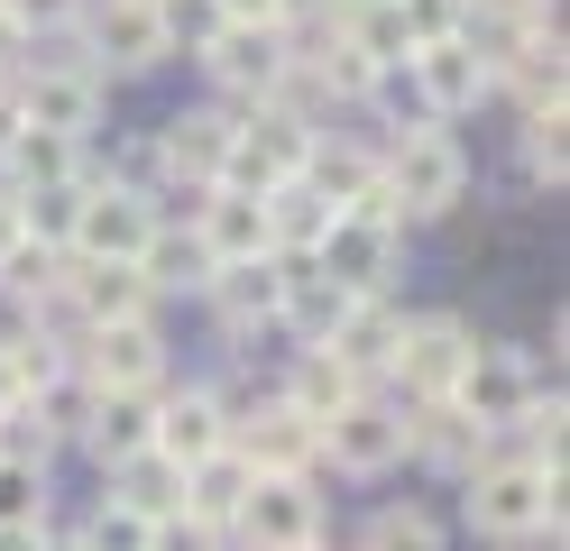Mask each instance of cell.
<instances>
[{
	"mask_svg": "<svg viewBox=\"0 0 570 551\" xmlns=\"http://www.w3.org/2000/svg\"><path fill=\"white\" fill-rule=\"evenodd\" d=\"M460 524L479 542H497V551H533V542L561 551V469L497 451L488 469L460 478Z\"/></svg>",
	"mask_w": 570,
	"mask_h": 551,
	"instance_id": "obj_1",
	"label": "cell"
},
{
	"mask_svg": "<svg viewBox=\"0 0 570 551\" xmlns=\"http://www.w3.org/2000/svg\"><path fill=\"white\" fill-rule=\"evenodd\" d=\"M470 147H460V129L442 120H423V129H396V138H377V194L396 203L405 230H423V220H451L460 203H470Z\"/></svg>",
	"mask_w": 570,
	"mask_h": 551,
	"instance_id": "obj_2",
	"label": "cell"
},
{
	"mask_svg": "<svg viewBox=\"0 0 570 551\" xmlns=\"http://www.w3.org/2000/svg\"><path fill=\"white\" fill-rule=\"evenodd\" d=\"M101 120H111V83L65 47V37H38L19 65V129H56V138H101Z\"/></svg>",
	"mask_w": 570,
	"mask_h": 551,
	"instance_id": "obj_3",
	"label": "cell"
},
{
	"mask_svg": "<svg viewBox=\"0 0 570 551\" xmlns=\"http://www.w3.org/2000/svg\"><path fill=\"white\" fill-rule=\"evenodd\" d=\"M405 248H414V230L396 220V203H386V194H368V203L332 211V230L313 239V267H323L332 285H350V294H396Z\"/></svg>",
	"mask_w": 570,
	"mask_h": 551,
	"instance_id": "obj_4",
	"label": "cell"
},
{
	"mask_svg": "<svg viewBox=\"0 0 570 551\" xmlns=\"http://www.w3.org/2000/svg\"><path fill=\"white\" fill-rule=\"evenodd\" d=\"M65 47H75L101 83H148V73L175 65L157 0H83V19L65 28Z\"/></svg>",
	"mask_w": 570,
	"mask_h": 551,
	"instance_id": "obj_5",
	"label": "cell"
},
{
	"mask_svg": "<svg viewBox=\"0 0 570 551\" xmlns=\"http://www.w3.org/2000/svg\"><path fill=\"white\" fill-rule=\"evenodd\" d=\"M166 230V211H157V194L138 175H120V166H101L92 157V175H83V211H75V257H120V267H138V248H148Z\"/></svg>",
	"mask_w": 570,
	"mask_h": 551,
	"instance_id": "obj_6",
	"label": "cell"
},
{
	"mask_svg": "<svg viewBox=\"0 0 570 551\" xmlns=\"http://www.w3.org/2000/svg\"><path fill=\"white\" fill-rule=\"evenodd\" d=\"M313 129L323 120H304L295 101H248V110H230V166H222V184H239V194H267V184H285V175H304V157H313Z\"/></svg>",
	"mask_w": 570,
	"mask_h": 551,
	"instance_id": "obj_7",
	"label": "cell"
},
{
	"mask_svg": "<svg viewBox=\"0 0 570 551\" xmlns=\"http://www.w3.org/2000/svg\"><path fill=\"white\" fill-rule=\"evenodd\" d=\"M561 377L543 367V350H524V341H479L470 350V367H460V386H451V404L470 423H488V432H507L515 414H533Z\"/></svg>",
	"mask_w": 570,
	"mask_h": 551,
	"instance_id": "obj_8",
	"label": "cell"
},
{
	"mask_svg": "<svg viewBox=\"0 0 570 551\" xmlns=\"http://www.w3.org/2000/svg\"><path fill=\"white\" fill-rule=\"evenodd\" d=\"M75 377L83 386H120V395H157L175 377V331L166 313L157 322H101V331H75Z\"/></svg>",
	"mask_w": 570,
	"mask_h": 551,
	"instance_id": "obj_9",
	"label": "cell"
},
{
	"mask_svg": "<svg viewBox=\"0 0 570 551\" xmlns=\"http://www.w3.org/2000/svg\"><path fill=\"white\" fill-rule=\"evenodd\" d=\"M323 469H332V478H360V488L396 478V469H405V404L386 395V386H360V395L323 423Z\"/></svg>",
	"mask_w": 570,
	"mask_h": 551,
	"instance_id": "obj_10",
	"label": "cell"
},
{
	"mask_svg": "<svg viewBox=\"0 0 570 551\" xmlns=\"http://www.w3.org/2000/svg\"><path fill=\"white\" fill-rule=\"evenodd\" d=\"M194 73L212 83L222 110H248V101H276L285 73H295V47H285V28H212Z\"/></svg>",
	"mask_w": 570,
	"mask_h": 551,
	"instance_id": "obj_11",
	"label": "cell"
},
{
	"mask_svg": "<svg viewBox=\"0 0 570 551\" xmlns=\"http://www.w3.org/2000/svg\"><path fill=\"white\" fill-rule=\"evenodd\" d=\"M470 350H479V331H470V313H405V331H396V367H386V395L396 404H433V395H451L460 386V367H470Z\"/></svg>",
	"mask_w": 570,
	"mask_h": 551,
	"instance_id": "obj_12",
	"label": "cell"
},
{
	"mask_svg": "<svg viewBox=\"0 0 570 551\" xmlns=\"http://www.w3.org/2000/svg\"><path fill=\"white\" fill-rule=\"evenodd\" d=\"M304 542H332V496H323V469L313 478H258L230 524V551H304Z\"/></svg>",
	"mask_w": 570,
	"mask_h": 551,
	"instance_id": "obj_13",
	"label": "cell"
},
{
	"mask_svg": "<svg viewBox=\"0 0 570 551\" xmlns=\"http://www.w3.org/2000/svg\"><path fill=\"white\" fill-rule=\"evenodd\" d=\"M194 304L212 313V331H222L230 350H258L276 341V322H285V257H239V267H212Z\"/></svg>",
	"mask_w": 570,
	"mask_h": 551,
	"instance_id": "obj_14",
	"label": "cell"
},
{
	"mask_svg": "<svg viewBox=\"0 0 570 551\" xmlns=\"http://www.w3.org/2000/svg\"><path fill=\"white\" fill-rule=\"evenodd\" d=\"M230 451L258 469V478H313V469H323V423L295 414L276 386H258V395L230 414Z\"/></svg>",
	"mask_w": 570,
	"mask_h": 551,
	"instance_id": "obj_15",
	"label": "cell"
},
{
	"mask_svg": "<svg viewBox=\"0 0 570 551\" xmlns=\"http://www.w3.org/2000/svg\"><path fill=\"white\" fill-rule=\"evenodd\" d=\"M405 83H414V101H423V120H442V129L470 120L479 101H497V73H488V56L470 47V28L414 47V56H405Z\"/></svg>",
	"mask_w": 570,
	"mask_h": 551,
	"instance_id": "obj_16",
	"label": "cell"
},
{
	"mask_svg": "<svg viewBox=\"0 0 570 551\" xmlns=\"http://www.w3.org/2000/svg\"><path fill=\"white\" fill-rule=\"evenodd\" d=\"M222 441H230V404H222L212 377H166V386H157V423H148V451H157V460L194 469V460L222 451Z\"/></svg>",
	"mask_w": 570,
	"mask_h": 551,
	"instance_id": "obj_17",
	"label": "cell"
},
{
	"mask_svg": "<svg viewBox=\"0 0 570 551\" xmlns=\"http://www.w3.org/2000/svg\"><path fill=\"white\" fill-rule=\"evenodd\" d=\"M405 460H414L423 478H442V488H460L470 469L497 460V432L470 423L451 395H433V404H405Z\"/></svg>",
	"mask_w": 570,
	"mask_h": 551,
	"instance_id": "obj_18",
	"label": "cell"
},
{
	"mask_svg": "<svg viewBox=\"0 0 570 551\" xmlns=\"http://www.w3.org/2000/svg\"><path fill=\"white\" fill-rule=\"evenodd\" d=\"M166 304L148 294V276L120 267V257H75L65 248V322L75 331H101V322H157Z\"/></svg>",
	"mask_w": 570,
	"mask_h": 551,
	"instance_id": "obj_19",
	"label": "cell"
},
{
	"mask_svg": "<svg viewBox=\"0 0 570 551\" xmlns=\"http://www.w3.org/2000/svg\"><path fill=\"white\" fill-rule=\"evenodd\" d=\"M396 331H405V304H396V294H350V313L323 331V350H332L360 386H386V367H396Z\"/></svg>",
	"mask_w": 570,
	"mask_h": 551,
	"instance_id": "obj_20",
	"label": "cell"
},
{
	"mask_svg": "<svg viewBox=\"0 0 570 551\" xmlns=\"http://www.w3.org/2000/svg\"><path fill=\"white\" fill-rule=\"evenodd\" d=\"M194 248L212 257V267H239V257H267V203L239 194V184H212V194L185 211Z\"/></svg>",
	"mask_w": 570,
	"mask_h": 551,
	"instance_id": "obj_21",
	"label": "cell"
},
{
	"mask_svg": "<svg viewBox=\"0 0 570 551\" xmlns=\"http://www.w3.org/2000/svg\"><path fill=\"white\" fill-rule=\"evenodd\" d=\"M304 184L323 203H368L377 194V138L360 129V120H332V129H313V157H304Z\"/></svg>",
	"mask_w": 570,
	"mask_h": 551,
	"instance_id": "obj_22",
	"label": "cell"
},
{
	"mask_svg": "<svg viewBox=\"0 0 570 551\" xmlns=\"http://www.w3.org/2000/svg\"><path fill=\"white\" fill-rule=\"evenodd\" d=\"M148 423H157V395H120V386H92V404H83V432H75V451H83L92 469H120V460H138V451H148Z\"/></svg>",
	"mask_w": 570,
	"mask_h": 551,
	"instance_id": "obj_23",
	"label": "cell"
},
{
	"mask_svg": "<svg viewBox=\"0 0 570 551\" xmlns=\"http://www.w3.org/2000/svg\"><path fill=\"white\" fill-rule=\"evenodd\" d=\"M285 404H295V414H313V423H332L350 395H360V377H350V367L323 350V341H285V358H276V377H267Z\"/></svg>",
	"mask_w": 570,
	"mask_h": 551,
	"instance_id": "obj_24",
	"label": "cell"
},
{
	"mask_svg": "<svg viewBox=\"0 0 570 551\" xmlns=\"http://www.w3.org/2000/svg\"><path fill=\"white\" fill-rule=\"evenodd\" d=\"M248 488H258V469H248L230 441H222L212 460L185 469V505H175V514H194V524H212V533H230V524H239V505H248Z\"/></svg>",
	"mask_w": 570,
	"mask_h": 551,
	"instance_id": "obj_25",
	"label": "cell"
},
{
	"mask_svg": "<svg viewBox=\"0 0 570 551\" xmlns=\"http://www.w3.org/2000/svg\"><path fill=\"white\" fill-rule=\"evenodd\" d=\"M570 110H515V129H507V147H515V184L524 194H561V175H570Z\"/></svg>",
	"mask_w": 570,
	"mask_h": 551,
	"instance_id": "obj_26",
	"label": "cell"
},
{
	"mask_svg": "<svg viewBox=\"0 0 570 551\" xmlns=\"http://www.w3.org/2000/svg\"><path fill=\"white\" fill-rule=\"evenodd\" d=\"M75 175H92V147L83 138L19 129L10 147H0V184H10V194H28V184H75Z\"/></svg>",
	"mask_w": 570,
	"mask_h": 551,
	"instance_id": "obj_27",
	"label": "cell"
},
{
	"mask_svg": "<svg viewBox=\"0 0 570 551\" xmlns=\"http://www.w3.org/2000/svg\"><path fill=\"white\" fill-rule=\"evenodd\" d=\"M350 551H451V524L423 496H386L360 514V533H350Z\"/></svg>",
	"mask_w": 570,
	"mask_h": 551,
	"instance_id": "obj_28",
	"label": "cell"
},
{
	"mask_svg": "<svg viewBox=\"0 0 570 551\" xmlns=\"http://www.w3.org/2000/svg\"><path fill=\"white\" fill-rule=\"evenodd\" d=\"M258 203H267V248H276V257H313V239H323V230H332V211H341V203H323V194H313L304 175L267 184Z\"/></svg>",
	"mask_w": 570,
	"mask_h": 551,
	"instance_id": "obj_29",
	"label": "cell"
},
{
	"mask_svg": "<svg viewBox=\"0 0 570 551\" xmlns=\"http://www.w3.org/2000/svg\"><path fill=\"white\" fill-rule=\"evenodd\" d=\"M56 524V460L0 451V533H38Z\"/></svg>",
	"mask_w": 570,
	"mask_h": 551,
	"instance_id": "obj_30",
	"label": "cell"
},
{
	"mask_svg": "<svg viewBox=\"0 0 570 551\" xmlns=\"http://www.w3.org/2000/svg\"><path fill=\"white\" fill-rule=\"evenodd\" d=\"M138 276H148V294H157V304H185V294H203L212 257L194 248V230H185V220H166V230L138 248Z\"/></svg>",
	"mask_w": 570,
	"mask_h": 551,
	"instance_id": "obj_31",
	"label": "cell"
},
{
	"mask_svg": "<svg viewBox=\"0 0 570 551\" xmlns=\"http://www.w3.org/2000/svg\"><path fill=\"white\" fill-rule=\"evenodd\" d=\"M332 28H341V47H350V56H368L377 73H396V65L414 56V37H405V19H396V0H350Z\"/></svg>",
	"mask_w": 570,
	"mask_h": 551,
	"instance_id": "obj_32",
	"label": "cell"
},
{
	"mask_svg": "<svg viewBox=\"0 0 570 551\" xmlns=\"http://www.w3.org/2000/svg\"><path fill=\"white\" fill-rule=\"evenodd\" d=\"M101 496H120V505H138V514L157 524V514L185 505V469L157 460V451H138V460H120V469H101Z\"/></svg>",
	"mask_w": 570,
	"mask_h": 551,
	"instance_id": "obj_33",
	"label": "cell"
},
{
	"mask_svg": "<svg viewBox=\"0 0 570 551\" xmlns=\"http://www.w3.org/2000/svg\"><path fill=\"white\" fill-rule=\"evenodd\" d=\"M10 203H19V230L28 239L65 248V239H75V211H83V175L75 184H28V194H10Z\"/></svg>",
	"mask_w": 570,
	"mask_h": 551,
	"instance_id": "obj_34",
	"label": "cell"
},
{
	"mask_svg": "<svg viewBox=\"0 0 570 551\" xmlns=\"http://www.w3.org/2000/svg\"><path fill=\"white\" fill-rule=\"evenodd\" d=\"M75 533H83V551H148V514L120 505V496H92Z\"/></svg>",
	"mask_w": 570,
	"mask_h": 551,
	"instance_id": "obj_35",
	"label": "cell"
},
{
	"mask_svg": "<svg viewBox=\"0 0 570 551\" xmlns=\"http://www.w3.org/2000/svg\"><path fill=\"white\" fill-rule=\"evenodd\" d=\"M157 19H166V47L194 65V56H203V37L222 28V0H157Z\"/></svg>",
	"mask_w": 570,
	"mask_h": 551,
	"instance_id": "obj_36",
	"label": "cell"
},
{
	"mask_svg": "<svg viewBox=\"0 0 570 551\" xmlns=\"http://www.w3.org/2000/svg\"><path fill=\"white\" fill-rule=\"evenodd\" d=\"M396 19H405L414 47H433V37H460V28H470V0H396Z\"/></svg>",
	"mask_w": 570,
	"mask_h": 551,
	"instance_id": "obj_37",
	"label": "cell"
},
{
	"mask_svg": "<svg viewBox=\"0 0 570 551\" xmlns=\"http://www.w3.org/2000/svg\"><path fill=\"white\" fill-rule=\"evenodd\" d=\"M0 10H10L28 28V47H38V37H65V28L83 19V0H0Z\"/></svg>",
	"mask_w": 570,
	"mask_h": 551,
	"instance_id": "obj_38",
	"label": "cell"
},
{
	"mask_svg": "<svg viewBox=\"0 0 570 551\" xmlns=\"http://www.w3.org/2000/svg\"><path fill=\"white\" fill-rule=\"evenodd\" d=\"M148 551H230V533L194 524V514H157V524H148Z\"/></svg>",
	"mask_w": 570,
	"mask_h": 551,
	"instance_id": "obj_39",
	"label": "cell"
},
{
	"mask_svg": "<svg viewBox=\"0 0 570 551\" xmlns=\"http://www.w3.org/2000/svg\"><path fill=\"white\" fill-rule=\"evenodd\" d=\"M470 19H507V28H561V0H470Z\"/></svg>",
	"mask_w": 570,
	"mask_h": 551,
	"instance_id": "obj_40",
	"label": "cell"
},
{
	"mask_svg": "<svg viewBox=\"0 0 570 551\" xmlns=\"http://www.w3.org/2000/svg\"><path fill=\"white\" fill-rule=\"evenodd\" d=\"M295 0H222V28H285Z\"/></svg>",
	"mask_w": 570,
	"mask_h": 551,
	"instance_id": "obj_41",
	"label": "cell"
},
{
	"mask_svg": "<svg viewBox=\"0 0 570 551\" xmlns=\"http://www.w3.org/2000/svg\"><path fill=\"white\" fill-rule=\"evenodd\" d=\"M28 65V28L10 19V10H0V83H10V73Z\"/></svg>",
	"mask_w": 570,
	"mask_h": 551,
	"instance_id": "obj_42",
	"label": "cell"
},
{
	"mask_svg": "<svg viewBox=\"0 0 570 551\" xmlns=\"http://www.w3.org/2000/svg\"><path fill=\"white\" fill-rule=\"evenodd\" d=\"M10 138H19V73L0 83V147H10Z\"/></svg>",
	"mask_w": 570,
	"mask_h": 551,
	"instance_id": "obj_43",
	"label": "cell"
},
{
	"mask_svg": "<svg viewBox=\"0 0 570 551\" xmlns=\"http://www.w3.org/2000/svg\"><path fill=\"white\" fill-rule=\"evenodd\" d=\"M38 551H83V533H75V524H65V514H56V524L38 533Z\"/></svg>",
	"mask_w": 570,
	"mask_h": 551,
	"instance_id": "obj_44",
	"label": "cell"
},
{
	"mask_svg": "<svg viewBox=\"0 0 570 551\" xmlns=\"http://www.w3.org/2000/svg\"><path fill=\"white\" fill-rule=\"evenodd\" d=\"M10 404H19V386H10V358H0V414H10Z\"/></svg>",
	"mask_w": 570,
	"mask_h": 551,
	"instance_id": "obj_45",
	"label": "cell"
},
{
	"mask_svg": "<svg viewBox=\"0 0 570 551\" xmlns=\"http://www.w3.org/2000/svg\"><path fill=\"white\" fill-rule=\"evenodd\" d=\"M304 551H332V542H304Z\"/></svg>",
	"mask_w": 570,
	"mask_h": 551,
	"instance_id": "obj_46",
	"label": "cell"
}]
</instances>
